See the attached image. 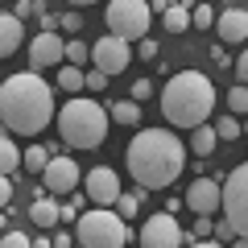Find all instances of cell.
Segmentation results:
<instances>
[{
  "mask_svg": "<svg viewBox=\"0 0 248 248\" xmlns=\"http://www.w3.org/2000/svg\"><path fill=\"white\" fill-rule=\"evenodd\" d=\"M186 149L190 145H182V137L170 133V128H141L128 141L124 161H128V174H133L137 186H145V190H166L182 174Z\"/></svg>",
  "mask_w": 248,
  "mask_h": 248,
  "instance_id": "obj_1",
  "label": "cell"
},
{
  "mask_svg": "<svg viewBox=\"0 0 248 248\" xmlns=\"http://www.w3.org/2000/svg\"><path fill=\"white\" fill-rule=\"evenodd\" d=\"M0 120L13 137H37L50 120H58L54 91L37 71H17L0 87Z\"/></svg>",
  "mask_w": 248,
  "mask_h": 248,
  "instance_id": "obj_2",
  "label": "cell"
},
{
  "mask_svg": "<svg viewBox=\"0 0 248 248\" xmlns=\"http://www.w3.org/2000/svg\"><path fill=\"white\" fill-rule=\"evenodd\" d=\"M215 112V83L203 71H178L161 91V116L178 128H199Z\"/></svg>",
  "mask_w": 248,
  "mask_h": 248,
  "instance_id": "obj_3",
  "label": "cell"
},
{
  "mask_svg": "<svg viewBox=\"0 0 248 248\" xmlns=\"http://www.w3.org/2000/svg\"><path fill=\"white\" fill-rule=\"evenodd\" d=\"M108 128H112V112L99 108L95 99H66L58 108V133L62 145L71 149H99L108 141Z\"/></svg>",
  "mask_w": 248,
  "mask_h": 248,
  "instance_id": "obj_4",
  "label": "cell"
},
{
  "mask_svg": "<svg viewBox=\"0 0 248 248\" xmlns=\"http://www.w3.org/2000/svg\"><path fill=\"white\" fill-rule=\"evenodd\" d=\"M128 219L116 207H87L75 223V240L83 248H124L128 244Z\"/></svg>",
  "mask_w": 248,
  "mask_h": 248,
  "instance_id": "obj_5",
  "label": "cell"
},
{
  "mask_svg": "<svg viewBox=\"0 0 248 248\" xmlns=\"http://www.w3.org/2000/svg\"><path fill=\"white\" fill-rule=\"evenodd\" d=\"M108 33L124 37V42H145L149 37V21H153V4L149 0H108Z\"/></svg>",
  "mask_w": 248,
  "mask_h": 248,
  "instance_id": "obj_6",
  "label": "cell"
},
{
  "mask_svg": "<svg viewBox=\"0 0 248 248\" xmlns=\"http://www.w3.org/2000/svg\"><path fill=\"white\" fill-rule=\"evenodd\" d=\"M223 215L236 223L240 236H248V161L223 178Z\"/></svg>",
  "mask_w": 248,
  "mask_h": 248,
  "instance_id": "obj_7",
  "label": "cell"
},
{
  "mask_svg": "<svg viewBox=\"0 0 248 248\" xmlns=\"http://www.w3.org/2000/svg\"><path fill=\"white\" fill-rule=\"evenodd\" d=\"M91 62H95V71H104V75H124L128 62H133V42H124V37H116V33H104L91 46Z\"/></svg>",
  "mask_w": 248,
  "mask_h": 248,
  "instance_id": "obj_8",
  "label": "cell"
},
{
  "mask_svg": "<svg viewBox=\"0 0 248 248\" xmlns=\"http://www.w3.org/2000/svg\"><path fill=\"white\" fill-rule=\"evenodd\" d=\"M137 244L141 248H182L186 232H182V223H178L170 211H157V215H149V223L141 228Z\"/></svg>",
  "mask_w": 248,
  "mask_h": 248,
  "instance_id": "obj_9",
  "label": "cell"
},
{
  "mask_svg": "<svg viewBox=\"0 0 248 248\" xmlns=\"http://www.w3.org/2000/svg\"><path fill=\"white\" fill-rule=\"evenodd\" d=\"M83 195H87L95 207H116V199L124 195V190H120V174L108 170V166L87 170V174H83Z\"/></svg>",
  "mask_w": 248,
  "mask_h": 248,
  "instance_id": "obj_10",
  "label": "cell"
},
{
  "mask_svg": "<svg viewBox=\"0 0 248 248\" xmlns=\"http://www.w3.org/2000/svg\"><path fill=\"white\" fill-rule=\"evenodd\" d=\"M79 182H83V170L75 157H50V166L42 174L46 195H71V190H79Z\"/></svg>",
  "mask_w": 248,
  "mask_h": 248,
  "instance_id": "obj_11",
  "label": "cell"
},
{
  "mask_svg": "<svg viewBox=\"0 0 248 248\" xmlns=\"http://www.w3.org/2000/svg\"><path fill=\"white\" fill-rule=\"evenodd\" d=\"M186 207L195 215H215L223 207V182H215V178H195L190 190H186Z\"/></svg>",
  "mask_w": 248,
  "mask_h": 248,
  "instance_id": "obj_12",
  "label": "cell"
},
{
  "mask_svg": "<svg viewBox=\"0 0 248 248\" xmlns=\"http://www.w3.org/2000/svg\"><path fill=\"white\" fill-rule=\"evenodd\" d=\"M66 58V46L58 33H37L29 42V71H46V66H58Z\"/></svg>",
  "mask_w": 248,
  "mask_h": 248,
  "instance_id": "obj_13",
  "label": "cell"
},
{
  "mask_svg": "<svg viewBox=\"0 0 248 248\" xmlns=\"http://www.w3.org/2000/svg\"><path fill=\"white\" fill-rule=\"evenodd\" d=\"M215 29H219V42H223V46H240V42H248V13H244V9H228V13H219Z\"/></svg>",
  "mask_w": 248,
  "mask_h": 248,
  "instance_id": "obj_14",
  "label": "cell"
},
{
  "mask_svg": "<svg viewBox=\"0 0 248 248\" xmlns=\"http://www.w3.org/2000/svg\"><path fill=\"white\" fill-rule=\"evenodd\" d=\"M21 37H25L21 17H17V13H4V17H0V54H4V58H9V54H17Z\"/></svg>",
  "mask_w": 248,
  "mask_h": 248,
  "instance_id": "obj_15",
  "label": "cell"
},
{
  "mask_svg": "<svg viewBox=\"0 0 248 248\" xmlns=\"http://www.w3.org/2000/svg\"><path fill=\"white\" fill-rule=\"evenodd\" d=\"M29 219L37 223V228H54V223L62 219V203L54 195H42V199H33V207H29Z\"/></svg>",
  "mask_w": 248,
  "mask_h": 248,
  "instance_id": "obj_16",
  "label": "cell"
},
{
  "mask_svg": "<svg viewBox=\"0 0 248 248\" xmlns=\"http://www.w3.org/2000/svg\"><path fill=\"white\" fill-rule=\"evenodd\" d=\"M215 145H219V133H215V124H199V128H190V153L195 157H211Z\"/></svg>",
  "mask_w": 248,
  "mask_h": 248,
  "instance_id": "obj_17",
  "label": "cell"
},
{
  "mask_svg": "<svg viewBox=\"0 0 248 248\" xmlns=\"http://www.w3.org/2000/svg\"><path fill=\"white\" fill-rule=\"evenodd\" d=\"M17 170H25V153L17 149L13 133L4 128V137H0V174H17Z\"/></svg>",
  "mask_w": 248,
  "mask_h": 248,
  "instance_id": "obj_18",
  "label": "cell"
},
{
  "mask_svg": "<svg viewBox=\"0 0 248 248\" xmlns=\"http://www.w3.org/2000/svg\"><path fill=\"white\" fill-rule=\"evenodd\" d=\"M161 17H166V33H186V29L195 25V17H190V9H186V4H170Z\"/></svg>",
  "mask_w": 248,
  "mask_h": 248,
  "instance_id": "obj_19",
  "label": "cell"
},
{
  "mask_svg": "<svg viewBox=\"0 0 248 248\" xmlns=\"http://www.w3.org/2000/svg\"><path fill=\"white\" fill-rule=\"evenodd\" d=\"M108 112H112L116 124H128V128H133V124H141V104H137V99H116Z\"/></svg>",
  "mask_w": 248,
  "mask_h": 248,
  "instance_id": "obj_20",
  "label": "cell"
},
{
  "mask_svg": "<svg viewBox=\"0 0 248 248\" xmlns=\"http://www.w3.org/2000/svg\"><path fill=\"white\" fill-rule=\"evenodd\" d=\"M58 87H62V91H87V75H83L79 66L66 62V66L58 71Z\"/></svg>",
  "mask_w": 248,
  "mask_h": 248,
  "instance_id": "obj_21",
  "label": "cell"
},
{
  "mask_svg": "<svg viewBox=\"0 0 248 248\" xmlns=\"http://www.w3.org/2000/svg\"><path fill=\"white\" fill-rule=\"evenodd\" d=\"M46 166H50V149L29 145V149H25V170H29V174H46Z\"/></svg>",
  "mask_w": 248,
  "mask_h": 248,
  "instance_id": "obj_22",
  "label": "cell"
},
{
  "mask_svg": "<svg viewBox=\"0 0 248 248\" xmlns=\"http://www.w3.org/2000/svg\"><path fill=\"white\" fill-rule=\"evenodd\" d=\"M211 124H215V133H219V141H236V137L244 133V124H240L232 112H228V116H219V120H211Z\"/></svg>",
  "mask_w": 248,
  "mask_h": 248,
  "instance_id": "obj_23",
  "label": "cell"
},
{
  "mask_svg": "<svg viewBox=\"0 0 248 248\" xmlns=\"http://www.w3.org/2000/svg\"><path fill=\"white\" fill-rule=\"evenodd\" d=\"M228 112L232 116H248V87L244 83H236V87L228 91Z\"/></svg>",
  "mask_w": 248,
  "mask_h": 248,
  "instance_id": "obj_24",
  "label": "cell"
},
{
  "mask_svg": "<svg viewBox=\"0 0 248 248\" xmlns=\"http://www.w3.org/2000/svg\"><path fill=\"white\" fill-rule=\"evenodd\" d=\"M141 203H145V199H141V195H128V190H124V195H120V199H116V211H120V215H124V219H133V215H137V211H141Z\"/></svg>",
  "mask_w": 248,
  "mask_h": 248,
  "instance_id": "obj_25",
  "label": "cell"
},
{
  "mask_svg": "<svg viewBox=\"0 0 248 248\" xmlns=\"http://www.w3.org/2000/svg\"><path fill=\"white\" fill-rule=\"evenodd\" d=\"M215 240H219V244H236V240H240V232H236V223H232L228 215H223V219L215 223Z\"/></svg>",
  "mask_w": 248,
  "mask_h": 248,
  "instance_id": "obj_26",
  "label": "cell"
},
{
  "mask_svg": "<svg viewBox=\"0 0 248 248\" xmlns=\"http://www.w3.org/2000/svg\"><path fill=\"white\" fill-rule=\"evenodd\" d=\"M13 13H17L21 21H29V17H46L42 0H17V9H13Z\"/></svg>",
  "mask_w": 248,
  "mask_h": 248,
  "instance_id": "obj_27",
  "label": "cell"
},
{
  "mask_svg": "<svg viewBox=\"0 0 248 248\" xmlns=\"http://www.w3.org/2000/svg\"><path fill=\"white\" fill-rule=\"evenodd\" d=\"M190 17H195V25H199V29H207V25H215V21H219V17H215V13H211V4H207V0H203V4H195V9H190Z\"/></svg>",
  "mask_w": 248,
  "mask_h": 248,
  "instance_id": "obj_28",
  "label": "cell"
},
{
  "mask_svg": "<svg viewBox=\"0 0 248 248\" xmlns=\"http://www.w3.org/2000/svg\"><path fill=\"white\" fill-rule=\"evenodd\" d=\"M91 58V46H83V42H66V62L71 66H79V62H87Z\"/></svg>",
  "mask_w": 248,
  "mask_h": 248,
  "instance_id": "obj_29",
  "label": "cell"
},
{
  "mask_svg": "<svg viewBox=\"0 0 248 248\" xmlns=\"http://www.w3.org/2000/svg\"><path fill=\"white\" fill-rule=\"evenodd\" d=\"M0 248H33V240H29L25 232H4V240H0Z\"/></svg>",
  "mask_w": 248,
  "mask_h": 248,
  "instance_id": "obj_30",
  "label": "cell"
},
{
  "mask_svg": "<svg viewBox=\"0 0 248 248\" xmlns=\"http://www.w3.org/2000/svg\"><path fill=\"white\" fill-rule=\"evenodd\" d=\"M108 79H112V75H104V71H87V91H104Z\"/></svg>",
  "mask_w": 248,
  "mask_h": 248,
  "instance_id": "obj_31",
  "label": "cell"
},
{
  "mask_svg": "<svg viewBox=\"0 0 248 248\" xmlns=\"http://www.w3.org/2000/svg\"><path fill=\"white\" fill-rule=\"evenodd\" d=\"M149 95H153V79H137L133 83V99L141 104V99H149Z\"/></svg>",
  "mask_w": 248,
  "mask_h": 248,
  "instance_id": "obj_32",
  "label": "cell"
},
{
  "mask_svg": "<svg viewBox=\"0 0 248 248\" xmlns=\"http://www.w3.org/2000/svg\"><path fill=\"white\" fill-rule=\"evenodd\" d=\"M62 29H66V33H79V29H83V17H79V13H62Z\"/></svg>",
  "mask_w": 248,
  "mask_h": 248,
  "instance_id": "obj_33",
  "label": "cell"
},
{
  "mask_svg": "<svg viewBox=\"0 0 248 248\" xmlns=\"http://www.w3.org/2000/svg\"><path fill=\"white\" fill-rule=\"evenodd\" d=\"M236 79H240V83L248 87V50H244V54L236 58Z\"/></svg>",
  "mask_w": 248,
  "mask_h": 248,
  "instance_id": "obj_34",
  "label": "cell"
},
{
  "mask_svg": "<svg viewBox=\"0 0 248 248\" xmlns=\"http://www.w3.org/2000/svg\"><path fill=\"white\" fill-rule=\"evenodd\" d=\"M13 203V182H9V174L0 178V207H9Z\"/></svg>",
  "mask_w": 248,
  "mask_h": 248,
  "instance_id": "obj_35",
  "label": "cell"
},
{
  "mask_svg": "<svg viewBox=\"0 0 248 248\" xmlns=\"http://www.w3.org/2000/svg\"><path fill=\"white\" fill-rule=\"evenodd\" d=\"M137 50H141V58H157V42H153V37H145V42H137Z\"/></svg>",
  "mask_w": 248,
  "mask_h": 248,
  "instance_id": "obj_36",
  "label": "cell"
},
{
  "mask_svg": "<svg viewBox=\"0 0 248 248\" xmlns=\"http://www.w3.org/2000/svg\"><path fill=\"white\" fill-rule=\"evenodd\" d=\"M186 248H228V244H219V240L211 236V240H195V244H186Z\"/></svg>",
  "mask_w": 248,
  "mask_h": 248,
  "instance_id": "obj_37",
  "label": "cell"
},
{
  "mask_svg": "<svg viewBox=\"0 0 248 248\" xmlns=\"http://www.w3.org/2000/svg\"><path fill=\"white\" fill-rule=\"evenodd\" d=\"M211 58L219 62V66H232V58H228V54H223V46H215V50H211Z\"/></svg>",
  "mask_w": 248,
  "mask_h": 248,
  "instance_id": "obj_38",
  "label": "cell"
},
{
  "mask_svg": "<svg viewBox=\"0 0 248 248\" xmlns=\"http://www.w3.org/2000/svg\"><path fill=\"white\" fill-rule=\"evenodd\" d=\"M54 248H75V244H71V236H66V232H58V236H54Z\"/></svg>",
  "mask_w": 248,
  "mask_h": 248,
  "instance_id": "obj_39",
  "label": "cell"
},
{
  "mask_svg": "<svg viewBox=\"0 0 248 248\" xmlns=\"http://www.w3.org/2000/svg\"><path fill=\"white\" fill-rule=\"evenodd\" d=\"M149 4H153V13H166L170 4H174V0H149Z\"/></svg>",
  "mask_w": 248,
  "mask_h": 248,
  "instance_id": "obj_40",
  "label": "cell"
},
{
  "mask_svg": "<svg viewBox=\"0 0 248 248\" xmlns=\"http://www.w3.org/2000/svg\"><path fill=\"white\" fill-rule=\"evenodd\" d=\"M33 248H54V240H46V236H37V240H33Z\"/></svg>",
  "mask_w": 248,
  "mask_h": 248,
  "instance_id": "obj_41",
  "label": "cell"
},
{
  "mask_svg": "<svg viewBox=\"0 0 248 248\" xmlns=\"http://www.w3.org/2000/svg\"><path fill=\"white\" fill-rule=\"evenodd\" d=\"M66 4H75V9H87V4H99V0H66Z\"/></svg>",
  "mask_w": 248,
  "mask_h": 248,
  "instance_id": "obj_42",
  "label": "cell"
},
{
  "mask_svg": "<svg viewBox=\"0 0 248 248\" xmlns=\"http://www.w3.org/2000/svg\"><path fill=\"white\" fill-rule=\"evenodd\" d=\"M232 248H248V236H240V240H236V244H232Z\"/></svg>",
  "mask_w": 248,
  "mask_h": 248,
  "instance_id": "obj_43",
  "label": "cell"
},
{
  "mask_svg": "<svg viewBox=\"0 0 248 248\" xmlns=\"http://www.w3.org/2000/svg\"><path fill=\"white\" fill-rule=\"evenodd\" d=\"M244 133H248V124H244Z\"/></svg>",
  "mask_w": 248,
  "mask_h": 248,
  "instance_id": "obj_44",
  "label": "cell"
},
{
  "mask_svg": "<svg viewBox=\"0 0 248 248\" xmlns=\"http://www.w3.org/2000/svg\"><path fill=\"white\" fill-rule=\"evenodd\" d=\"M75 248H83V244H75Z\"/></svg>",
  "mask_w": 248,
  "mask_h": 248,
  "instance_id": "obj_45",
  "label": "cell"
},
{
  "mask_svg": "<svg viewBox=\"0 0 248 248\" xmlns=\"http://www.w3.org/2000/svg\"><path fill=\"white\" fill-rule=\"evenodd\" d=\"M207 4H211V0H207Z\"/></svg>",
  "mask_w": 248,
  "mask_h": 248,
  "instance_id": "obj_46",
  "label": "cell"
}]
</instances>
